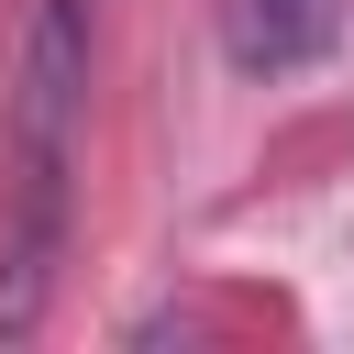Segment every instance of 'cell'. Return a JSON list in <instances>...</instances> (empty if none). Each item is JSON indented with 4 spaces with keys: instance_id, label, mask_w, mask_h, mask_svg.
I'll return each instance as SVG.
<instances>
[{
    "instance_id": "6da1fadb",
    "label": "cell",
    "mask_w": 354,
    "mask_h": 354,
    "mask_svg": "<svg viewBox=\"0 0 354 354\" xmlns=\"http://www.w3.org/2000/svg\"><path fill=\"white\" fill-rule=\"evenodd\" d=\"M232 77H299L343 44V0H210Z\"/></svg>"
}]
</instances>
